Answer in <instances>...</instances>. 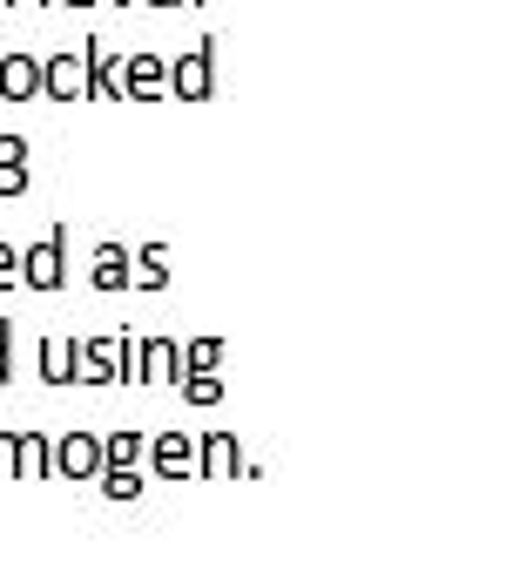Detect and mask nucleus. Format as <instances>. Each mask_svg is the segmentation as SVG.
I'll return each instance as SVG.
<instances>
[{
    "label": "nucleus",
    "mask_w": 506,
    "mask_h": 567,
    "mask_svg": "<svg viewBox=\"0 0 506 567\" xmlns=\"http://www.w3.org/2000/svg\"><path fill=\"white\" fill-rule=\"evenodd\" d=\"M28 284H41V291H54V284H61V250H54V244H41V250L28 257Z\"/></svg>",
    "instance_id": "obj_1"
},
{
    "label": "nucleus",
    "mask_w": 506,
    "mask_h": 567,
    "mask_svg": "<svg viewBox=\"0 0 506 567\" xmlns=\"http://www.w3.org/2000/svg\"><path fill=\"white\" fill-rule=\"evenodd\" d=\"M95 284H122V250H102L95 257Z\"/></svg>",
    "instance_id": "obj_2"
},
{
    "label": "nucleus",
    "mask_w": 506,
    "mask_h": 567,
    "mask_svg": "<svg viewBox=\"0 0 506 567\" xmlns=\"http://www.w3.org/2000/svg\"><path fill=\"white\" fill-rule=\"evenodd\" d=\"M8 89H14V95H28V89H34V75H28V61H8Z\"/></svg>",
    "instance_id": "obj_3"
},
{
    "label": "nucleus",
    "mask_w": 506,
    "mask_h": 567,
    "mask_svg": "<svg viewBox=\"0 0 506 567\" xmlns=\"http://www.w3.org/2000/svg\"><path fill=\"white\" fill-rule=\"evenodd\" d=\"M0 372H8V351H0Z\"/></svg>",
    "instance_id": "obj_4"
}]
</instances>
